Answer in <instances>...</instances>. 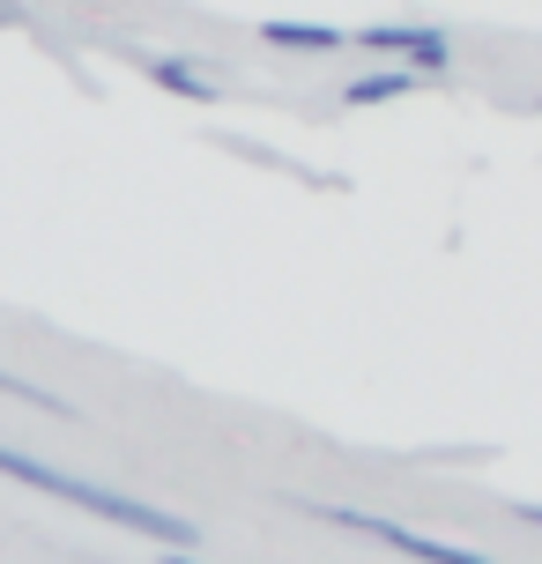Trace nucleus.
Masks as SVG:
<instances>
[{"label": "nucleus", "instance_id": "obj_1", "mask_svg": "<svg viewBox=\"0 0 542 564\" xmlns=\"http://www.w3.org/2000/svg\"><path fill=\"white\" fill-rule=\"evenodd\" d=\"M0 476L30 482V490H45V498H67V506L97 512V520H112V528H134V535L164 542V550H178V542H194V520H178V512H164V506H142V498H119V490H105V482L67 476V468H53V460H37V453L0 446Z\"/></svg>", "mask_w": 542, "mask_h": 564}, {"label": "nucleus", "instance_id": "obj_2", "mask_svg": "<svg viewBox=\"0 0 542 564\" xmlns=\"http://www.w3.org/2000/svg\"><path fill=\"white\" fill-rule=\"evenodd\" d=\"M297 506L313 512V520H335V528H349V535H371V542H387V550H401V557H424V564H498V557H484V550H454V542H438V535H416V528H401V520H379V512L319 506V498H297Z\"/></svg>", "mask_w": 542, "mask_h": 564}, {"label": "nucleus", "instance_id": "obj_3", "mask_svg": "<svg viewBox=\"0 0 542 564\" xmlns=\"http://www.w3.org/2000/svg\"><path fill=\"white\" fill-rule=\"evenodd\" d=\"M357 45H371V53H387V59H409L424 75H438L454 59L446 30H431V23H371V30H357Z\"/></svg>", "mask_w": 542, "mask_h": 564}, {"label": "nucleus", "instance_id": "obj_4", "mask_svg": "<svg viewBox=\"0 0 542 564\" xmlns=\"http://www.w3.org/2000/svg\"><path fill=\"white\" fill-rule=\"evenodd\" d=\"M416 83H424V67L394 59V67H371V75H357V83L343 89V105H349V112H365V105H394V97H409Z\"/></svg>", "mask_w": 542, "mask_h": 564}, {"label": "nucleus", "instance_id": "obj_5", "mask_svg": "<svg viewBox=\"0 0 542 564\" xmlns=\"http://www.w3.org/2000/svg\"><path fill=\"white\" fill-rule=\"evenodd\" d=\"M268 45H283V53H343L357 45V30H335V23H260Z\"/></svg>", "mask_w": 542, "mask_h": 564}, {"label": "nucleus", "instance_id": "obj_6", "mask_svg": "<svg viewBox=\"0 0 542 564\" xmlns=\"http://www.w3.org/2000/svg\"><path fill=\"white\" fill-rule=\"evenodd\" d=\"M149 83L172 89V97H194V105H216V83L200 67H186V59H149Z\"/></svg>", "mask_w": 542, "mask_h": 564}, {"label": "nucleus", "instance_id": "obj_7", "mask_svg": "<svg viewBox=\"0 0 542 564\" xmlns=\"http://www.w3.org/2000/svg\"><path fill=\"white\" fill-rule=\"evenodd\" d=\"M0 394L30 401V409H45V416H75V409H67V401H59V394H45V387H23V379H8V371H0Z\"/></svg>", "mask_w": 542, "mask_h": 564}, {"label": "nucleus", "instance_id": "obj_8", "mask_svg": "<svg viewBox=\"0 0 542 564\" xmlns=\"http://www.w3.org/2000/svg\"><path fill=\"white\" fill-rule=\"evenodd\" d=\"M164 564H208V557H194V542H178V550H172Z\"/></svg>", "mask_w": 542, "mask_h": 564}]
</instances>
